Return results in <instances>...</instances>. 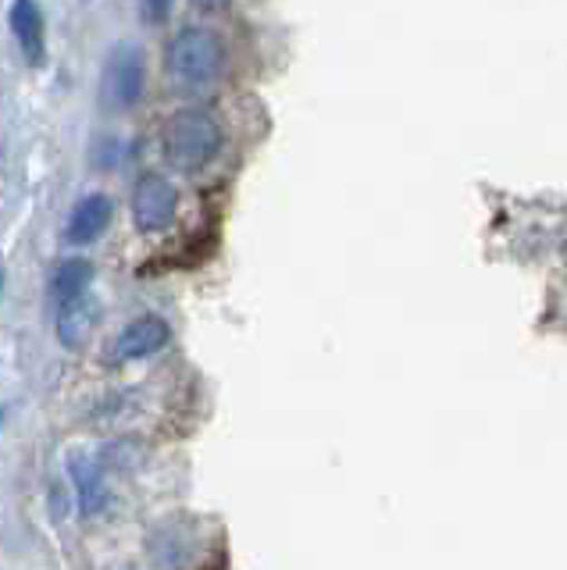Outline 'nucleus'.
<instances>
[{
  "mask_svg": "<svg viewBox=\"0 0 567 570\" xmlns=\"http://www.w3.org/2000/svg\"><path fill=\"white\" fill-rule=\"evenodd\" d=\"M90 282H94V264L82 261V257H72L55 272V285H50V289H55L58 303H68V299L86 296Z\"/></svg>",
  "mask_w": 567,
  "mask_h": 570,
  "instance_id": "obj_10",
  "label": "nucleus"
},
{
  "mask_svg": "<svg viewBox=\"0 0 567 570\" xmlns=\"http://www.w3.org/2000/svg\"><path fill=\"white\" fill-rule=\"evenodd\" d=\"M179 189L165 175H144L133 189V222L139 232H162L175 222Z\"/></svg>",
  "mask_w": 567,
  "mask_h": 570,
  "instance_id": "obj_4",
  "label": "nucleus"
},
{
  "mask_svg": "<svg viewBox=\"0 0 567 570\" xmlns=\"http://www.w3.org/2000/svg\"><path fill=\"white\" fill-rule=\"evenodd\" d=\"M165 160L183 175L207 168L222 150V125L201 107H183L165 121Z\"/></svg>",
  "mask_w": 567,
  "mask_h": 570,
  "instance_id": "obj_2",
  "label": "nucleus"
},
{
  "mask_svg": "<svg viewBox=\"0 0 567 570\" xmlns=\"http://www.w3.org/2000/svg\"><path fill=\"white\" fill-rule=\"evenodd\" d=\"M94 321H97V303L90 296H79V299H68L61 303V311H58V338H61V346H79L86 332L94 328Z\"/></svg>",
  "mask_w": 567,
  "mask_h": 570,
  "instance_id": "obj_9",
  "label": "nucleus"
},
{
  "mask_svg": "<svg viewBox=\"0 0 567 570\" xmlns=\"http://www.w3.org/2000/svg\"><path fill=\"white\" fill-rule=\"evenodd\" d=\"M147 86V58L144 47L136 43H118L111 47L108 61H104V82H100V104L108 111H129L139 104Z\"/></svg>",
  "mask_w": 567,
  "mask_h": 570,
  "instance_id": "obj_3",
  "label": "nucleus"
},
{
  "mask_svg": "<svg viewBox=\"0 0 567 570\" xmlns=\"http://www.w3.org/2000/svg\"><path fill=\"white\" fill-rule=\"evenodd\" d=\"M147 18H165V14H172V4H144L139 8Z\"/></svg>",
  "mask_w": 567,
  "mask_h": 570,
  "instance_id": "obj_11",
  "label": "nucleus"
},
{
  "mask_svg": "<svg viewBox=\"0 0 567 570\" xmlns=\"http://www.w3.org/2000/svg\"><path fill=\"white\" fill-rule=\"evenodd\" d=\"M0 289H4V267H0Z\"/></svg>",
  "mask_w": 567,
  "mask_h": 570,
  "instance_id": "obj_12",
  "label": "nucleus"
},
{
  "mask_svg": "<svg viewBox=\"0 0 567 570\" xmlns=\"http://www.w3.org/2000/svg\"><path fill=\"white\" fill-rule=\"evenodd\" d=\"M68 471H72V478H76V492H79V503L86 513H97L104 503H108V485H104V474H100L94 456L72 453L68 456Z\"/></svg>",
  "mask_w": 567,
  "mask_h": 570,
  "instance_id": "obj_8",
  "label": "nucleus"
},
{
  "mask_svg": "<svg viewBox=\"0 0 567 570\" xmlns=\"http://www.w3.org/2000/svg\"><path fill=\"white\" fill-rule=\"evenodd\" d=\"M115 218V200L108 193H90L72 207V218L65 225V239L72 246H90L108 232Z\"/></svg>",
  "mask_w": 567,
  "mask_h": 570,
  "instance_id": "obj_5",
  "label": "nucleus"
},
{
  "mask_svg": "<svg viewBox=\"0 0 567 570\" xmlns=\"http://www.w3.org/2000/svg\"><path fill=\"white\" fill-rule=\"evenodd\" d=\"M225 40L207 26H186L183 32L172 36V43L165 50V71L175 89H207L222 76L225 68Z\"/></svg>",
  "mask_w": 567,
  "mask_h": 570,
  "instance_id": "obj_1",
  "label": "nucleus"
},
{
  "mask_svg": "<svg viewBox=\"0 0 567 570\" xmlns=\"http://www.w3.org/2000/svg\"><path fill=\"white\" fill-rule=\"evenodd\" d=\"M8 22L14 40L22 47V58L29 65H43V53H47V29H43V11L37 0H14L11 11H8Z\"/></svg>",
  "mask_w": 567,
  "mask_h": 570,
  "instance_id": "obj_7",
  "label": "nucleus"
},
{
  "mask_svg": "<svg viewBox=\"0 0 567 570\" xmlns=\"http://www.w3.org/2000/svg\"><path fill=\"white\" fill-rule=\"evenodd\" d=\"M168 338H172V328H168V321L162 317H136L133 325H126L118 332L115 338V356L118 361H144V356H154V353H162L168 346Z\"/></svg>",
  "mask_w": 567,
  "mask_h": 570,
  "instance_id": "obj_6",
  "label": "nucleus"
}]
</instances>
